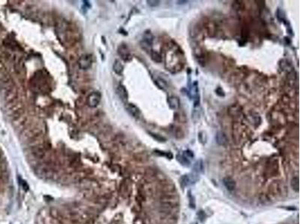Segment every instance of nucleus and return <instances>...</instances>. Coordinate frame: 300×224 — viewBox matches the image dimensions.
Returning <instances> with one entry per match:
<instances>
[{
  "mask_svg": "<svg viewBox=\"0 0 300 224\" xmlns=\"http://www.w3.org/2000/svg\"><path fill=\"white\" fill-rule=\"evenodd\" d=\"M92 64V57L91 55L86 54L82 55L78 61V65L81 70H88Z\"/></svg>",
  "mask_w": 300,
  "mask_h": 224,
  "instance_id": "obj_1",
  "label": "nucleus"
},
{
  "mask_svg": "<svg viewBox=\"0 0 300 224\" xmlns=\"http://www.w3.org/2000/svg\"><path fill=\"white\" fill-rule=\"evenodd\" d=\"M101 101V94L98 92H92L87 97V104L91 108H95Z\"/></svg>",
  "mask_w": 300,
  "mask_h": 224,
  "instance_id": "obj_2",
  "label": "nucleus"
},
{
  "mask_svg": "<svg viewBox=\"0 0 300 224\" xmlns=\"http://www.w3.org/2000/svg\"><path fill=\"white\" fill-rule=\"evenodd\" d=\"M189 95H190V97L194 100V106H197L199 103H200V99H199L198 84H197V81H194L192 84L191 87L190 92H189Z\"/></svg>",
  "mask_w": 300,
  "mask_h": 224,
  "instance_id": "obj_3",
  "label": "nucleus"
},
{
  "mask_svg": "<svg viewBox=\"0 0 300 224\" xmlns=\"http://www.w3.org/2000/svg\"><path fill=\"white\" fill-rule=\"evenodd\" d=\"M126 108L127 110V111L128 112L131 116L133 117L135 119H139L140 117L141 112L140 110L138 108V106H136L135 105L132 104V103H128L126 105Z\"/></svg>",
  "mask_w": 300,
  "mask_h": 224,
  "instance_id": "obj_4",
  "label": "nucleus"
},
{
  "mask_svg": "<svg viewBox=\"0 0 300 224\" xmlns=\"http://www.w3.org/2000/svg\"><path fill=\"white\" fill-rule=\"evenodd\" d=\"M116 93L121 99V100L123 101L124 103H126L128 100V93L127 90L125 88V86H123L122 84H119V86L117 87Z\"/></svg>",
  "mask_w": 300,
  "mask_h": 224,
  "instance_id": "obj_5",
  "label": "nucleus"
},
{
  "mask_svg": "<svg viewBox=\"0 0 300 224\" xmlns=\"http://www.w3.org/2000/svg\"><path fill=\"white\" fill-rule=\"evenodd\" d=\"M195 181H196L195 176L194 174H189V175L182 176L180 179V183H181V185L182 187H185L189 185L192 182H195Z\"/></svg>",
  "mask_w": 300,
  "mask_h": 224,
  "instance_id": "obj_6",
  "label": "nucleus"
},
{
  "mask_svg": "<svg viewBox=\"0 0 300 224\" xmlns=\"http://www.w3.org/2000/svg\"><path fill=\"white\" fill-rule=\"evenodd\" d=\"M118 53L124 61H129L131 58V54L126 45H121L118 49Z\"/></svg>",
  "mask_w": 300,
  "mask_h": 224,
  "instance_id": "obj_7",
  "label": "nucleus"
},
{
  "mask_svg": "<svg viewBox=\"0 0 300 224\" xmlns=\"http://www.w3.org/2000/svg\"><path fill=\"white\" fill-rule=\"evenodd\" d=\"M167 103L168 105H169L170 108H171V109L173 110L178 109L179 107L180 102L179 100V98L177 97V96H170V97L168 98Z\"/></svg>",
  "mask_w": 300,
  "mask_h": 224,
  "instance_id": "obj_8",
  "label": "nucleus"
},
{
  "mask_svg": "<svg viewBox=\"0 0 300 224\" xmlns=\"http://www.w3.org/2000/svg\"><path fill=\"white\" fill-rule=\"evenodd\" d=\"M216 140L219 145H221V146H224L228 142V139H227V136L222 131L217 132L216 135Z\"/></svg>",
  "mask_w": 300,
  "mask_h": 224,
  "instance_id": "obj_9",
  "label": "nucleus"
},
{
  "mask_svg": "<svg viewBox=\"0 0 300 224\" xmlns=\"http://www.w3.org/2000/svg\"><path fill=\"white\" fill-rule=\"evenodd\" d=\"M223 183L228 190H233L236 187V182L230 177H225L223 179Z\"/></svg>",
  "mask_w": 300,
  "mask_h": 224,
  "instance_id": "obj_10",
  "label": "nucleus"
},
{
  "mask_svg": "<svg viewBox=\"0 0 300 224\" xmlns=\"http://www.w3.org/2000/svg\"><path fill=\"white\" fill-rule=\"evenodd\" d=\"M129 191H130V185H129V182H126V181L122 182L120 186H119V192H120L121 195L123 196V197H126L127 195H128Z\"/></svg>",
  "mask_w": 300,
  "mask_h": 224,
  "instance_id": "obj_11",
  "label": "nucleus"
},
{
  "mask_svg": "<svg viewBox=\"0 0 300 224\" xmlns=\"http://www.w3.org/2000/svg\"><path fill=\"white\" fill-rule=\"evenodd\" d=\"M113 71L116 74L121 75L124 70L123 64L119 60H116L113 63Z\"/></svg>",
  "mask_w": 300,
  "mask_h": 224,
  "instance_id": "obj_12",
  "label": "nucleus"
},
{
  "mask_svg": "<svg viewBox=\"0 0 300 224\" xmlns=\"http://www.w3.org/2000/svg\"><path fill=\"white\" fill-rule=\"evenodd\" d=\"M153 41V37L152 34H151L150 32H145L144 34H143V41L144 42V44H146V46H151L152 44Z\"/></svg>",
  "mask_w": 300,
  "mask_h": 224,
  "instance_id": "obj_13",
  "label": "nucleus"
},
{
  "mask_svg": "<svg viewBox=\"0 0 300 224\" xmlns=\"http://www.w3.org/2000/svg\"><path fill=\"white\" fill-rule=\"evenodd\" d=\"M194 171L197 173H201L204 170V163L201 160H199L195 162L194 165Z\"/></svg>",
  "mask_w": 300,
  "mask_h": 224,
  "instance_id": "obj_14",
  "label": "nucleus"
},
{
  "mask_svg": "<svg viewBox=\"0 0 300 224\" xmlns=\"http://www.w3.org/2000/svg\"><path fill=\"white\" fill-rule=\"evenodd\" d=\"M177 160H178V162H179L180 164H182V165L188 166L190 164V162H189L188 159H187L186 157L184 155H178L177 156Z\"/></svg>",
  "mask_w": 300,
  "mask_h": 224,
  "instance_id": "obj_15",
  "label": "nucleus"
},
{
  "mask_svg": "<svg viewBox=\"0 0 300 224\" xmlns=\"http://www.w3.org/2000/svg\"><path fill=\"white\" fill-rule=\"evenodd\" d=\"M290 185H291V187L292 188H293V190H295V191H298L299 190V179L298 178H293V179L291 180V183H290Z\"/></svg>",
  "mask_w": 300,
  "mask_h": 224,
  "instance_id": "obj_16",
  "label": "nucleus"
},
{
  "mask_svg": "<svg viewBox=\"0 0 300 224\" xmlns=\"http://www.w3.org/2000/svg\"><path fill=\"white\" fill-rule=\"evenodd\" d=\"M152 58L156 62H161V55L157 52H152Z\"/></svg>",
  "mask_w": 300,
  "mask_h": 224,
  "instance_id": "obj_17",
  "label": "nucleus"
},
{
  "mask_svg": "<svg viewBox=\"0 0 300 224\" xmlns=\"http://www.w3.org/2000/svg\"><path fill=\"white\" fill-rule=\"evenodd\" d=\"M148 5L150 6V7H157L160 4L159 1H156V0H150V1H147Z\"/></svg>",
  "mask_w": 300,
  "mask_h": 224,
  "instance_id": "obj_18",
  "label": "nucleus"
},
{
  "mask_svg": "<svg viewBox=\"0 0 300 224\" xmlns=\"http://www.w3.org/2000/svg\"><path fill=\"white\" fill-rule=\"evenodd\" d=\"M21 185L22 186L23 189L24 190H26V191H27V190H29V185H28L27 182H26L25 180H23V179H21Z\"/></svg>",
  "mask_w": 300,
  "mask_h": 224,
  "instance_id": "obj_19",
  "label": "nucleus"
},
{
  "mask_svg": "<svg viewBox=\"0 0 300 224\" xmlns=\"http://www.w3.org/2000/svg\"><path fill=\"white\" fill-rule=\"evenodd\" d=\"M184 155H185V157H186L187 159H191V158H193L194 157V155H193V152H191V151H190V150H187V151H185V152H184Z\"/></svg>",
  "mask_w": 300,
  "mask_h": 224,
  "instance_id": "obj_20",
  "label": "nucleus"
},
{
  "mask_svg": "<svg viewBox=\"0 0 300 224\" xmlns=\"http://www.w3.org/2000/svg\"><path fill=\"white\" fill-rule=\"evenodd\" d=\"M178 4H179V5H182V4H185V3H187L188 2V1H178Z\"/></svg>",
  "mask_w": 300,
  "mask_h": 224,
  "instance_id": "obj_21",
  "label": "nucleus"
}]
</instances>
